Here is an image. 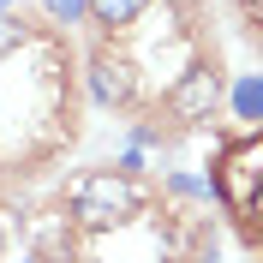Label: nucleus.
<instances>
[{"instance_id":"nucleus-1","label":"nucleus","mask_w":263,"mask_h":263,"mask_svg":"<svg viewBox=\"0 0 263 263\" xmlns=\"http://www.w3.org/2000/svg\"><path fill=\"white\" fill-rule=\"evenodd\" d=\"M66 203H72V221L78 228H120L132 215H144L149 192L132 180L126 167H96V174H78L72 180Z\"/></svg>"},{"instance_id":"nucleus-2","label":"nucleus","mask_w":263,"mask_h":263,"mask_svg":"<svg viewBox=\"0 0 263 263\" xmlns=\"http://www.w3.org/2000/svg\"><path fill=\"white\" fill-rule=\"evenodd\" d=\"M215 197L228 210H246L251 197H263V138H239L215 162Z\"/></svg>"},{"instance_id":"nucleus-3","label":"nucleus","mask_w":263,"mask_h":263,"mask_svg":"<svg viewBox=\"0 0 263 263\" xmlns=\"http://www.w3.org/2000/svg\"><path fill=\"white\" fill-rule=\"evenodd\" d=\"M215 96H221V78H215V66H185V78L167 90V114L174 120H210Z\"/></svg>"},{"instance_id":"nucleus-4","label":"nucleus","mask_w":263,"mask_h":263,"mask_svg":"<svg viewBox=\"0 0 263 263\" xmlns=\"http://www.w3.org/2000/svg\"><path fill=\"white\" fill-rule=\"evenodd\" d=\"M90 90H96L102 108H126V102L138 96V78H132V66H126V60L96 54V60H90Z\"/></svg>"},{"instance_id":"nucleus-5","label":"nucleus","mask_w":263,"mask_h":263,"mask_svg":"<svg viewBox=\"0 0 263 263\" xmlns=\"http://www.w3.org/2000/svg\"><path fill=\"white\" fill-rule=\"evenodd\" d=\"M233 114L239 120H263V78L257 72H246V78L233 84Z\"/></svg>"},{"instance_id":"nucleus-6","label":"nucleus","mask_w":263,"mask_h":263,"mask_svg":"<svg viewBox=\"0 0 263 263\" xmlns=\"http://www.w3.org/2000/svg\"><path fill=\"white\" fill-rule=\"evenodd\" d=\"M144 6L149 0H90V18H96V24H132Z\"/></svg>"},{"instance_id":"nucleus-7","label":"nucleus","mask_w":263,"mask_h":263,"mask_svg":"<svg viewBox=\"0 0 263 263\" xmlns=\"http://www.w3.org/2000/svg\"><path fill=\"white\" fill-rule=\"evenodd\" d=\"M24 42H30V30H24L12 12H0V60H6V54H18Z\"/></svg>"},{"instance_id":"nucleus-8","label":"nucleus","mask_w":263,"mask_h":263,"mask_svg":"<svg viewBox=\"0 0 263 263\" xmlns=\"http://www.w3.org/2000/svg\"><path fill=\"white\" fill-rule=\"evenodd\" d=\"M42 6H48V12L60 18V24H78V18L90 12V0H42Z\"/></svg>"},{"instance_id":"nucleus-9","label":"nucleus","mask_w":263,"mask_h":263,"mask_svg":"<svg viewBox=\"0 0 263 263\" xmlns=\"http://www.w3.org/2000/svg\"><path fill=\"white\" fill-rule=\"evenodd\" d=\"M239 228H246V239H263V197H251L239 210Z\"/></svg>"},{"instance_id":"nucleus-10","label":"nucleus","mask_w":263,"mask_h":263,"mask_svg":"<svg viewBox=\"0 0 263 263\" xmlns=\"http://www.w3.org/2000/svg\"><path fill=\"white\" fill-rule=\"evenodd\" d=\"M0 251H6V228H0Z\"/></svg>"},{"instance_id":"nucleus-11","label":"nucleus","mask_w":263,"mask_h":263,"mask_svg":"<svg viewBox=\"0 0 263 263\" xmlns=\"http://www.w3.org/2000/svg\"><path fill=\"white\" fill-rule=\"evenodd\" d=\"M0 6H6V0H0Z\"/></svg>"}]
</instances>
